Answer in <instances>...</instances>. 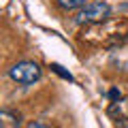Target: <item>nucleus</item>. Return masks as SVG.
I'll return each instance as SVG.
<instances>
[{
    "instance_id": "6",
    "label": "nucleus",
    "mask_w": 128,
    "mask_h": 128,
    "mask_svg": "<svg viewBox=\"0 0 128 128\" xmlns=\"http://www.w3.org/2000/svg\"><path fill=\"white\" fill-rule=\"evenodd\" d=\"M26 128H47V126H45L43 122H30V124H28Z\"/></svg>"
},
{
    "instance_id": "4",
    "label": "nucleus",
    "mask_w": 128,
    "mask_h": 128,
    "mask_svg": "<svg viewBox=\"0 0 128 128\" xmlns=\"http://www.w3.org/2000/svg\"><path fill=\"white\" fill-rule=\"evenodd\" d=\"M22 126V115L17 111L2 109L0 111V128H19Z\"/></svg>"
},
{
    "instance_id": "1",
    "label": "nucleus",
    "mask_w": 128,
    "mask_h": 128,
    "mask_svg": "<svg viewBox=\"0 0 128 128\" xmlns=\"http://www.w3.org/2000/svg\"><path fill=\"white\" fill-rule=\"evenodd\" d=\"M41 73H43L41 66L36 62H30V60H22L9 68V77L19 86H32L34 81L41 79Z\"/></svg>"
},
{
    "instance_id": "2",
    "label": "nucleus",
    "mask_w": 128,
    "mask_h": 128,
    "mask_svg": "<svg viewBox=\"0 0 128 128\" xmlns=\"http://www.w3.org/2000/svg\"><path fill=\"white\" fill-rule=\"evenodd\" d=\"M111 15V6L107 2H90V4L81 6L79 13L75 15L77 24H102Z\"/></svg>"
},
{
    "instance_id": "3",
    "label": "nucleus",
    "mask_w": 128,
    "mask_h": 128,
    "mask_svg": "<svg viewBox=\"0 0 128 128\" xmlns=\"http://www.w3.org/2000/svg\"><path fill=\"white\" fill-rule=\"evenodd\" d=\"M109 115L118 124H128V98H115L109 105Z\"/></svg>"
},
{
    "instance_id": "5",
    "label": "nucleus",
    "mask_w": 128,
    "mask_h": 128,
    "mask_svg": "<svg viewBox=\"0 0 128 128\" xmlns=\"http://www.w3.org/2000/svg\"><path fill=\"white\" fill-rule=\"evenodd\" d=\"M58 4L66 11H73V9H81L86 4V0H58Z\"/></svg>"
}]
</instances>
